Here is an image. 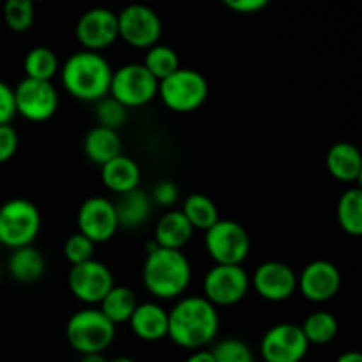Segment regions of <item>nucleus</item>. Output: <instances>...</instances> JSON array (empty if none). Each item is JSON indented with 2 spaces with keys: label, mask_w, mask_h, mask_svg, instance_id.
<instances>
[{
  "label": "nucleus",
  "mask_w": 362,
  "mask_h": 362,
  "mask_svg": "<svg viewBox=\"0 0 362 362\" xmlns=\"http://www.w3.org/2000/svg\"><path fill=\"white\" fill-rule=\"evenodd\" d=\"M94 251L95 244L85 235H81L80 232L73 233L64 244V255H66L71 265H80L85 264V262L94 260Z\"/></svg>",
  "instance_id": "obj_34"
},
{
  "label": "nucleus",
  "mask_w": 362,
  "mask_h": 362,
  "mask_svg": "<svg viewBox=\"0 0 362 362\" xmlns=\"http://www.w3.org/2000/svg\"><path fill=\"white\" fill-rule=\"evenodd\" d=\"M101 180L110 191L120 197V194L140 187V166L136 165L134 159L120 154L101 166Z\"/></svg>",
  "instance_id": "obj_19"
},
{
  "label": "nucleus",
  "mask_w": 362,
  "mask_h": 362,
  "mask_svg": "<svg viewBox=\"0 0 362 362\" xmlns=\"http://www.w3.org/2000/svg\"><path fill=\"white\" fill-rule=\"evenodd\" d=\"M119 230L113 202L103 197H90L78 209V232L94 244L108 243Z\"/></svg>",
  "instance_id": "obj_15"
},
{
  "label": "nucleus",
  "mask_w": 362,
  "mask_h": 362,
  "mask_svg": "<svg viewBox=\"0 0 362 362\" xmlns=\"http://www.w3.org/2000/svg\"><path fill=\"white\" fill-rule=\"evenodd\" d=\"M136 306L138 300L133 290L127 288V286L115 285L106 293L105 299L99 303V311L117 327L119 324L129 322L131 315L134 313Z\"/></svg>",
  "instance_id": "obj_25"
},
{
  "label": "nucleus",
  "mask_w": 362,
  "mask_h": 362,
  "mask_svg": "<svg viewBox=\"0 0 362 362\" xmlns=\"http://www.w3.org/2000/svg\"><path fill=\"white\" fill-rule=\"evenodd\" d=\"M112 73V66L101 53L81 49L67 57L60 67V80L73 98L98 103L108 95Z\"/></svg>",
  "instance_id": "obj_2"
},
{
  "label": "nucleus",
  "mask_w": 362,
  "mask_h": 362,
  "mask_svg": "<svg viewBox=\"0 0 362 362\" xmlns=\"http://www.w3.org/2000/svg\"><path fill=\"white\" fill-rule=\"evenodd\" d=\"M71 293L85 304H99L115 286L113 274L103 262L90 260L73 265L67 276Z\"/></svg>",
  "instance_id": "obj_13"
},
{
  "label": "nucleus",
  "mask_w": 362,
  "mask_h": 362,
  "mask_svg": "<svg viewBox=\"0 0 362 362\" xmlns=\"http://www.w3.org/2000/svg\"><path fill=\"white\" fill-rule=\"evenodd\" d=\"M35 11L30 0H7L4 4V20L13 32H27L34 25Z\"/></svg>",
  "instance_id": "obj_31"
},
{
  "label": "nucleus",
  "mask_w": 362,
  "mask_h": 362,
  "mask_svg": "<svg viewBox=\"0 0 362 362\" xmlns=\"http://www.w3.org/2000/svg\"><path fill=\"white\" fill-rule=\"evenodd\" d=\"M205 247L216 265H243L251 250L250 233L232 219H219L205 232Z\"/></svg>",
  "instance_id": "obj_8"
},
{
  "label": "nucleus",
  "mask_w": 362,
  "mask_h": 362,
  "mask_svg": "<svg viewBox=\"0 0 362 362\" xmlns=\"http://www.w3.org/2000/svg\"><path fill=\"white\" fill-rule=\"evenodd\" d=\"M159 81L148 73L144 64H126L112 73L110 98L124 108H140L158 95Z\"/></svg>",
  "instance_id": "obj_7"
},
{
  "label": "nucleus",
  "mask_w": 362,
  "mask_h": 362,
  "mask_svg": "<svg viewBox=\"0 0 362 362\" xmlns=\"http://www.w3.org/2000/svg\"><path fill=\"white\" fill-rule=\"evenodd\" d=\"M338 320L329 311H315L300 325L310 345H327L338 336Z\"/></svg>",
  "instance_id": "obj_29"
},
{
  "label": "nucleus",
  "mask_w": 362,
  "mask_h": 362,
  "mask_svg": "<svg viewBox=\"0 0 362 362\" xmlns=\"http://www.w3.org/2000/svg\"><path fill=\"white\" fill-rule=\"evenodd\" d=\"M152 204H158L161 207H172L179 200V187L172 180H159L151 193Z\"/></svg>",
  "instance_id": "obj_35"
},
{
  "label": "nucleus",
  "mask_w": 362,
  "mask_h": 362,
  "mask_svg": "<svg viewBox=\"0 0 362 362\" xmlns=\"http://www.w3.org/2000/svg\"><path fill=\"white\" fill-rule=\"evenodd\" d=\"M83 152L88 161L103 166L122 154V141L117 131L106 127H92L83 140Z\"/></svg>",
  "instance_id": "obj_24"
},
{
  "label": "nucleus",
  "mask_w": 362,
  "mask_h": 362,
  "mask_svg": "<svg viewBox=\"0 0 362 362\" xmlns=\"http://www.w3.org/2000/svg\"><path fill=\"white\" fill-rule=\"evenodd\" d=\"M186 362H214V359H212L211 352H207V350H197V352L187 357Z\"/></svg>",
  "instance_id": "obj_39"
},
{
  "label": "nucleus",
  "mask_w": 362,
  "mask_h": 362,
  "mask_svg": "<svg viewBox=\"0 0 362 362\" xmlns=\"http://www.w3.org/2000/svg\"><path fill=\"white\" fill-rule=\"evenodd\" d=\"M108 362H136V361L131 359V357H117V359H112Z\"/></svg>",
  "instance_id": "obj_42"
},
{
  "label": "nucleus",
  "mask_w": 362,
  "mask_h": 362,
  "mask_svg": "<svg viewBox=\"0 0 362 362\" xmlns=\"http://www.w3.org/2000/svg\"><path fill=\"white\" fill-rule=\"evenodd\" d=\"M339 226L349 235L362 233V191L359 187H350L338 200Z\"/></svg>",
  "instance_id": "obj_28"
},
{
  "label": "nucleus",
  "mask_w": 362,
  "mask_h": 362,
  "mask_svg": "<svg viewBox=\"0 0 362 362\" xmlns=\"http://www.w3.org/2000/svg\"><path fill=\"white\" fill-rule=\"evenodd\" d=\"M336 362H362V356L359 352H356V350H352V352L341 354V356L336 359Z\"/></svg>",
  "instance_id": "obj_40"
},
{
  "label": "nucleus",
  "mask_w": 362,
  "mask_h": 362,
  "mask_svg": "<svg viewBox=\"0 0 362 362\" xmlns=\"http://www.w3.org/2000/svg\"><path fill=\"white\" fill-rule=\"evenodd\" d=\"M250 286L243 265H214L204 278V297L212 306H233L247 296Z\"/></svg>",
  "instance_id": "obj_9"
},
{
  "label": "nucleus",
  "mask_w": 362,
  "mask_h": 362,
  "mask_svg": "<svg viewBox=\"0 0 362 362\" xmlns=\"http://www.w3.org/2000/svg\"><path fill=\"white\" fill-rule=\"evenodd\" d=\"M14 115H16V106H14L13 87L0 80V126L11 124Z\"/></svg>",
  "instance_id": "obj_37"
},
{
  "label": "nucleus",
  "mask_w": 362,
  "mask_h": 362,
  "mask_svg": "<svg viewBox=\"0 0 362 362\" xmlns=\"http://www.w3.org/2000/svg\"><path fill=\"white\" fill-rule=\"evenodd\" d=\"M23 69L27 76L39 81H52L53 76L60 71L59 57L46 46H35L25 55Z\"/></svg>",
  "instance_id": "obj_27"
},
{
  "label": "nucleus",
  "mask_w": 362,
  "mask_h": 362,
  "mask_svg": "<svg viewBox=\"0 0 362 362\" xmlns=\"http://www.w3.org/2000/svg\"><path fill=\"white\" fill-rule=\"evenodd\" d=\"M41 230L37 205L25 198H13L0 207V244L9 250L32 246Z\"/></svg>",
  "instance_id": "obj_5"
},
{
  "label": "nucleus",
  "mask_w": 362,
  "mask_h": 362,
  "mask_svg": "<svg viewBox=\"0 0 362 362\" xmlns=\"http://www.w3.org/2000/svg\"><path fill=\"white\" fill-rule=\"evenodd\" d=\"M18 133L11 124L0 126V165L13 159L18 151Z\"/></svg>",
  "instance_id": "obj_36"
},
{
  "label": "nucleus",
  "mask_w": 362,
  "mask_h": 362,
  "mask_svg": "<svg viewBox=\"0 0 362 362\" xmlns=\"http://www.w3.org/2000/svg\"><path fill=\"white\" fill-rule=\"evenodd\" d=\"M66 338L81 356L103 354L115 339V325L95 308H85L67 320Z\"/></svg>",
  "instance_id": "obj_4"
},
{
  "label": "nucleus",
  "mask_w": 362,
  "mask_h": 362,
  "mask_svg": "<svg viewBox=\"0 0 362 362\" xmlns=\"http://www.w3.org/2000/svg\"><path fill=\"white\" fill-rule=\"evenodd\" d=\"M74 32H76V39L83 46V49L99 53L119 39L117 13L105 9V7H94V9L85 11L78 20Z\"/></svg>",
  "instance_id": "obj_14"
},
{
  "label": "nucleus",
  "mask_w": 362,
  "mask_h": 362,
  "mask_svg": "<svg viewBox=\"0 0 362 362\" xmlns=\"http://www.w3.org/2000/svg\"><path fill=\"white\" fill-rule=\"evenodd\" d=\"M158 95L172 112L189 113L207 101L209 81L198 71L179 67L172 76L159 81Z\"/></svg>",
  "instance_id": "obj_6"
},
{
  "label": "nucleus",
  "mask_w": 362,
  "mask_h": 362,
  "mask_svg": "<svg viewBox=\"0 0 362 362\" xmlns=\"http://www.w3.org/2000/svg\"><path fill=\"white\" fill-rule=\"evenodd\" d=\"M191 264L182 251L158 250L147 253L141 269V279L148 292L158 299H177L191 283Z\"/></svg>",
  "instance_id": "obj_3"
},
{
  "label": "nucleus",
  "mask_w": 362,
  "mask_h": 362,
  "mask_svg": "<svg viewBox=\"0 0 362 362\" xmlns=\"http://www.w3.org/2000/svg\"><path fill=\"white\" fill-rule=\"evenodd\" d=\"M310 343L304 338L300 325L278 324L269 329L260 343V354L265 362H303Z\"/></svg>",
  "instance_id": "obj_12"
},
{
  "label": "nucleus",
  "mask_w": 362,
  "mask_h": 362,
  "mask_svg": "<svg viewBox=\"0 0 362 362\" xmlns=\"http://www.w3.org/2000/svg\"><path fill=\"white\" fill-rule=\"evenodd\" d=\"M228 9L240 14H255L267 6V0H225Z\"/></svg>",
  "instance_id": "obj_38"
},
{
  "label": "nucleus",
  "mask_w": 362,
  "mask_h": 362,
  "mask_svg": "<svg viewBox=\"0 0 362 362\" xmlns=\"http://www.w3.org/2000/svg\"><path fill=\"white\" fill-rule=\"evenodd\" d=\"M45 257L34 246L11 250L9 258H7V271H9L11 278L21 285H30V283L39 281L45 274Z\"/></svg>",
  "instance_id": "obj_23"
},
{
  "label": "nucleus",
  "mask_w": 362,
  "mask_h": 362,
  "mask_svg": "<svg viewBox=\"0 0 362 362\" xmlns=\"http://www.w3.org/2000/svg\"><path fill=\"white\" fill-rule=\"evenodd\" d=\"M325 165H327L329 173L341 182H356L361 179V152L356 145L349 141H339L332 145L325 158Z\"/></svg>",
  "instance_id": "obj_22"
},
{
  "label": "nucleus",
  "mask_w": 362,
  "mask_h": 362,
  "mask_svg": "<svg viewBox=\"0 0 362 362\" xmlns=\"http://www.w3.org/2000/svg\"><path fill=\"white\" fill-rule=\"evenodd\" d=\"M250 279L255 292L271 303L288 300L297 292V274L283 262L272 260L258 265Z\"/></svg>",
  "instance_id": "obj_16"
},
{
  "label": "nucleus",
  "mask_w": 362,
  "mask_h": 362,
  "mask_svg": "<svg viewBox=\"0 0 362 362\" xmlns=\"http://www.w3.org/2000/svg\"><path fill=\"white\" fill-rule=\"evenodd\" d=\"M193 230H204L207 232L212 225L219 221V211L214 202L207 194L194 193L184 200L182 209H180Z\"/></svg>",
  "instance_id": "obj_26"
},
{
  "label": "nucleus",
  "mask_w": 362,
  "mask_h": 362,
  "mask_svg": "<svg viewBox=\"0 0 362 362\" xmlns=\"http://www.w3.org/2000/svg\"><path fill=\"white\" fill-rule=\"evenodd\" d=\"M95 115H98V122L101 127L106 129L117 131L122 127V124L127 119V108H124L120 103L115 99L106 95L101 101H98V108H95Z\"/></svg>",
  "instance_id": "obj_33"
},
{
  "label": "nucleus",
  "mask_w": 362,
  "mask_h": 362,
  "mask_svg": "<svg viewBox=\"0 0 362 362\" xmlns=\"http://www.w3.org/2000/svg\"><path fill=\"white\" fill-rule=\"evenodd\" d=\"M78 362H108V361L105 359L103 354H85V356L80 357V361Z\"/></svg>",
  "instance_id": "obj_41"
},
{
  "label": "nucleus",
  "mask_w": 362,
  "mask_h": 362,
  "mask_svg": "<svg viewBox=\"0 0 362 362\" xmlns=\"http://www.w3.org/2000/svg\"><path fill=\"white\" fill-rule=\"evenodd\" d=\"M218 331L219 313L205 297H184L168 311V338L182 349L204 350Z\"/></svg>",
  "instance_id": "obj_1"
},
{
  "label": "nucleus",
  "mask_w": 362,
  "mask_h": 362,
  "mask_svg": "<svg viewBox=\"0 0 362 362\" xmlns=\"http://www.w3.org/2000/svg\"><path fill=\"white\" fill-rule=\"evenodd\" d=\"M193 226L180 211H170L159 218L154 228V240L159 247L180 251L193 237Z\"/></svg>",
  "instance_id": "obj_21"
},
{
  "label": "nucleus",
  "mask_w": 362,
  "mask_h": 362,
  "mask_svg": "<svg viewBox=\"0 0 362 362\" xmlns=\"http://www.w3.org/2000/svg\"><path fill=\"white\" fill-rule=\"evenodd\" d=\"M341 288L339 269L329 260H315L297 276V290L311 303H327Z\"/></svg>",
  "instance_id": "obj_17"
},
{
  "label": "nucleus",
  "mask_w": 362,
  "mask_h": 362,
  "mask_svg": "<svg viewBox=\"0 0 362 362\" xmlns=\"http://www.w3.org/2000/svg\"><path fill=\"white\" fill-rule=\"evenodd\" d=\"M214 362H255V354L246 341L239 338H225L211 350Z\"/></svg>",
  "instance_id": "obj_32"
},
{
  "label": "nucleus",
  "mask_w": 362,
  "mask_h": 362,
  "mask_svg": "<svg viewBox=\"0 0 362 362\" xmlns=\"http://www.w3.org/2000/svg\"><path fill=\"white\" fill-rule=\"evenodd\" d=\"M119 37L138 49H148L161 39L163 23L154 9L141 4H131L117 14Z\"/></svg>",
  "instance_id": "obj_10"
},
{
  "label": "nucleus",
  "mask_w": 362,
  "mask_h": 362,
  "mask_svg": "<svg viewBox=\"0 0 362 362\" xmlns=\"http://www.w3.org/2000/svg\"><path fill=\"white\" fill-rule=\"evenodd\" d=\"M144 67L156 78L158 81H163L165 78L172 76L180 67L179 55L173 48L166 45H154L147 49L144 59Z\"/></svg>",
  "instance_id": "obj_30"
},
{
  "label": "nucleus",
  "mask_w": 362,
  "mask_h": 362,
  "mask_svg": "<svg viewBox=\"0 0 362 362\" xmlns=\"http://www.w3.org/2000/svg\"><path fill=\"white\" fill-rule=\"evenodd\" d=\"M0 279H2V267H0Z\"/></svg>",
  "instance_id": "obj_43"
},
{
  "label": "nucleus",
  "mask_w": 362,
  "mask_h": 362,
  "mask_svg": "<svg viewBox=\"0 0 362 362\" xmlns=\"http://www.w3.org/2000/svg\"><path fill=\"white\" fill-rule=\"evenodd\" d=\"M13 92L16 113L30 122H46L59 108V92L52 81L23 78Z\"/></svg>",
  "instance_id": "obj_11"
},
{
  "label": "nucleus",
  "mask_w": 362,
  "mask_h": 362,
  "mask_svg": "<svg viewBox=\"0 0 362 362\" xmlns=\"http://www.w3.org/2000/svg\"><path fill=\"white\" fill-rule=\"evenodd\" d=\"M119 221V228L134 230L148 221L152 212V200L144 189H134L120 194L119 200L113 204Z\"/></svg>",
  "instance_id": "obj_20"
},
{
  "label": "nucleus",
  "mask_w": 362,
  "mask_h": 362,
  "mask_svg": "<svg viewBox=\"0 0 362 362\" xmlns=\"http://www.w3.org/2000/svg\"><path fill=\"white\" fill-rule=\"evenodd\" d=\"M127 324L144 341H159L168 336V311L158 303H141Z\"/></svg>",
  "instance_id": "obj_18"
}]
</instances>
